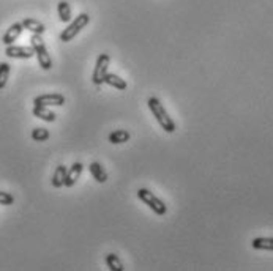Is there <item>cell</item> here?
Returning a JSON list of instances; mask_svg holds the SVG:
<instances>
[{"mask_svg": "<svg viewBox=\"0 0 273 271\" xmlns=\"http://www.w3.org/2000/svg\"><path fill=\"white\" fill-rule=\"evenodd\" d=\"M147 106H149L150 112L154 114L155 120L160 123V126H161L163 129H165L166 133H169V134H171V133L176 131L177 126H176V123H174L172 117H169L168 111L165 109V106L161 104V101L157 98V96H152V98H149Z\"/></svg>", "mask_w": 273, "mask_h": 271, "instance_id": "cell-1", "label": "cell"}, {"mask_svg": "<svg viewBox=\"0 0 273 271\" xmlns=\"http://www.w3.org/2000/svg\"><path fill=\"white\" fill-rule=\"evenodd\" d=\"M30 46L34 48L35 51V56L38 59V63L43 70H51L52 68V59L49 56V52L46 49V45L45 41H43L41 35H37V34H32V38H30Z\"/></svg>", "mask_w": 273, "mask_h": 271, "instance_id": "cell-2", "label": "cell"}, {"mask_svg": "<svg viewBox=\"0 0 273 271\" xmlns=\"http://www.w3.org/2000/svg\"><path fill=\"white\" fill-rule=\"evenodd\" d=\"M138 197L143 200L147 207L154 211L155 214H158V216H165L166 213H168V207H166V203L163 202L160 197H157L154 192L152 191H149L147 188H141L139 191H138Z\"/></svg>", "mask_w": 273, "mask_h": 271, "instance_id": "cell-3", "label": "cell"}, {"mask_svg": "<svg viewBox=\"0 0 273 271\" xmlns=\"http://www.w3.org/2000/svg\"><path fill=\"white\" fill-rule=\"evenodd\" d=\"M90 23V16L87 15V13H81L79 16H76L73 21H71V24L67 27V29H63L62 30V34H60V41L63 43H68L71 41L76 35L79 34V32Z\"/></svg>", "mask_w": 273, "mask_h": 271, "instance_id": "cell-4", "label": "cell"}, {"mask_svg": "<svg viewBox=\"0 0 273 271\" xmlns=\"http://www.w3.org/2000/svg\"><path fill=\"white\" fill-rule=\"evenodd\" d=\"M109 63H111L109 54H100V56H98L95 68H93V74H92V82L95 85L104 84V78H106L107 70H109Z\"/></svg>", "mask_w": 273, "mask_h": 271, "instance_id": "cell-5", "label": "cell"}, {"mask_svg": "<svg viewBox=\"0 0 273 271\" xmlns=\"http://www.w3.org/2000/svg\"><path fill=\"white\" fill-rule=\"evenodd\" d=\"M5 56L10 59H32L35 56V51L32 46H13L10 45L5 49Z\"/></svg>", "mask_w": 273, "mask_h": 271, "instance_id": "cell-6", "label": "cell"}, {"mask_svg": "<svg viewBox=\"0 0 273 271\" xmlns=\"http://www.w3.org/2000/svg\"><path fill=\"white\" fill-rule=\"evenodd\" d=\"M35 106H63L65 104V96L62 93H45L40 95L34 100Z\"/></svg>", "mask_w": 273, "mask_h": 271, "instance_id": "cell-7", "label": "cell"}, {"mask_svg": "<svg viewBox=\"0 0 273 271\" xmlns=\"http://www.w3.org/2000/svg\"><path fill=\"white\" fill-rule=\"evenodd\" d=\"M23 30H24L23 23H15V24H12V26L8 27V30L5 32V35L2 38V43H4L5 46L13 45V43L21 37V34H23Z\"/></svg>", "mask_w": 273, "mask_h": 271, "instance_id": "cell-8", "label": "cell"}, {"mask_svg": "<svg viewBox=\"0 0 273 271\" xmlns=\"http://www.w3.org/2000/svg\"><path fill=\"white\" fill-rule=\"evenodd\" d=\"M82 169H84V166L81 164V162H74L70 169H67V175H65V186H67V188L74 186L76 181H78L79 177H81Z\"/></svg>", "mask_w": 273, "mask_h": 271, "instance_id": "cell-9", "label": "cell"}, {"mask_svg": "<svg viewBox=\"0 0 273 271\" xmlns=\"http://www.w3.org/2000/svg\"><path fill=\"white\" fill-rule=\"evenodd\" d=\"M32 114H34L37 118L43 122H48V123H52L56 122L57 115L54 114L51 109H48V106H34V109H32Z\"/></svg>", "mask_w": 273, "mask_h": 271, "instance_id": "cell-10", "label": "cell"}, {"mask_svg": "<svg viewBox=\"0 0 273 271\" xmlns=\"http://www.w3.org/2000/svg\"><path fill=\"white\" fill-rule=\"evenodd\" d=\"M23 27L24 30H29L32 34H37V35H43L46 32V26L40 23L37 19H32V18H26L23 19Z\"/></svg>", "mask_w": 273, "mask_h": 271, "instance_id": "cell-11", "label": "cell"}, {"mask_svg": "<svg viewBox=\"0 0 273 271\" xmlns=\"http://www.w3.org/2000/svg\"><path fill=\"white\" fill-rule=\"evenodd\" d=\"M104 84H107L109 87H114V89H117V90H122V92L126 90V87H128L126 81L120 78V76L114 74V73H107L106 74Z\"/></svg>", "mask_w": 273, "mask_h": 271, "instance_id": "cell-12", "label": "cell"}, {"mask_svg": "<svg viewBox=\"0 0 273 271\" xmlns=\"http://www.w3.org/2000/svg\"><path fill=\"white\" fill-rule=\"evenodd\" d=\"M253 249L257 251H273V238L270 236H257L251 241Z\"/></svg>", "mask_w": 273, "mask_h": 271, "instance_id": "cell-13", "label": "cell"}, {"mask_svg": "<svg viewBox=\"0 0 273 271\" xmlns=\"http://www.w3.org/2000/svg\"><path fill=\"white\" fill-rule=\"evenodd\" d=\"M89 170L92 173V177L98 183H106V180H107V172L104 170V167L100 164V162H92V164L89 166Z\"/></svg>", "mask_w": 273, "mask_h": 271, "instance_id": "cell-14", "label": "cell"}, {"mask_svg": "<svg viewBox=\"0 0 273 271\" xmlns=\"http://www.w3.org/2000/svg\"><path fill=\"white\" fill-rule=\"evenodd\" d=\"M131 137V134L126 131V129H115L111 134H109V142L114 144V145H118V144H125L128 142Z\"/></svg>", "mask_w": 273, "mask_h": 271, "instance_id": "cell-15", "label": "cell"}, {"mask_svg": "<svg viewBox=\"0 0 273 271\" xmlns=\"http://www.w3.org/2000/svg\"><path fill=\"white\" fill-rule=\"evenodd\" d=\"M57 13H59V19L62 23H70L71 21V5L67 2V0H62L57 5Z\"/></svg>", "mask_w": 273, "mask_h": 271, "instance_id": "cell-16", "label": "cell"}, {"mask_svg": "<svg viewBox=\"0 0 273 271\" xmlns=\"http://www.w3.org/2000/svg\"><path fill=\"white\" fill-rule=\"evenodd\" d=\"M65 175H67V167L59 166L52 175V186L54 188H62L65 186Z\"/></svg>", "mask_w": 273, "mask_h": 271, "instance_id": "cell-17", "label": "cell"}, {"mask_svg": "<svg viewBox=\"0 0 273 271\" xmlns=\"http://www.w3.org/2000/svg\"><path fill=\"white\" fill-rule=\"evenodd\" d=\"M106 265L111 271H123V263L117 254H107L106 255Z\"/></svg>", "mask_w": 273, "mask_h": 271, "instance_id": "cell-18", "label": "cell"}, {"mask_svg": "<svg viewBox=\"0 0 273 271\" xmlns=\"http://www.w3.org/2000/svg\"><path fill=\"white\" fill-rule=\"evenodd\" d=\"M10 71H12L10 63H7V62L0 63V90L5 89V85L8 82V78H10Z\"/></svg>", "mask_w": 273, "mask_h": 271, "instance_id": "cell-19", "label": "cell"}, {"mask_svg": "<svg viewBox=\"0 0 273 271\" xmlns=\"http://www.w3.org/2000/svg\"><path fill=\"white\" fill-rule=\"evenodd\" d=\"M49 131L46 128H35L34 131H32V139L35 140V142H45V140L49 139Z\"/></svg>", "mask_w": 273, "mask_h": 271, "instance_id": "cell-20", "label": "cell"}, {"mask_svg": "<svg viewBox=\"0 0 273 271\" xmlns=\"http://www.w3.org/2000/svg\"><path fill=\"white\" fill-rule=\"evenodd\" d=\"M15 203V197L10 192L0 191V205H13Z\"/></svg>", "mask_w": 273, "mask_h": 271, "instance_id": "cell-21", "label": "cell"}]
</instances>
